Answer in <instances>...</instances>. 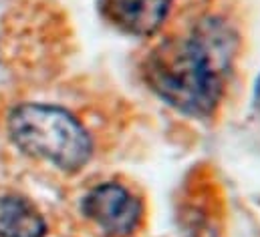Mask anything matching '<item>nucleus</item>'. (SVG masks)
<instances>
[{
  "label": "nucleus",
  "mask_w": 260,
  "mask_h": 237,
  "mask_svg": "<svg viewBox=\"0 0 260 237\" xmlns=\"http://www.w3.org/2000/svg\"><path fill=\"white\" fill-rule=\"evenodd\" d=\"M238 53V32L220 14L200 16L178 41L159 45L143 78L159 101L190 118H210L220 107Z\"/></svg>",
  "instance_id": "nucleus-1"
},
{
  "label": "nucleus",
  "mask_w": 260,
  "mask_h": 237,
  "mask_svg": "<svg viewBox=\"0 0 260 237\" xmlns=\"http://www.w3.org/2000/svg\"><path fill=\"white\" fill-rule=\"evenodd\" d=\"M8 135L24 155L43 159L65 173L81 171L93 157L85 125L59 105L22 103L8 115Z\"/></svg>",
  "instance_id": "nucleus-2"
},
{
  "label": "nucleus",
  "mask_w": 260,
  "mask_h": 237,
  "mask_svg": "<svg viewBox=\"0 0 260 237\" xmlns=\"http://www.w3.org/2000/svg\"><path fill=\"white\" fill-rule=\"evenodd\" d=\"M83 215L107 237H129L143 219V203L125 185L105 181L81 199Z\"/></svg>",
  "instance_id": "nucleus-3"
},
{
  "label": "nucleus",
  "mask_w": 260,
  "mask_h": 237,
  "mask_svg": "<svg viewBox=\"0 0 260 237\" xmlns=\"http://www.w3.org/2000/svg\"><path fill=\"white\" fill-rule=\"evenodd\" d=\"M97 4L101 16L119 32L147 38L164 26L174 0H97Z\"/></svg>",
  "instance_id": "nucleus-4"
},
{
  "label": "nucleus",
  "mask_w": 260,
  "mask_h": 237,
  "mask_svg": "<svg viewBox=\"0 0 260 237\" xmlns=\"http://www.w3.org/2000/svg\"><path fill=\"white\" fill-rule=\"evenodd\" d=\"M43 213L22 195L0 193V237H47Z\"/></svg>",
  "instance_id": "nucleus-5"
},
{
  "label": "nucleus",
  "mask_w": 260,
  "mask_h": 237,
  "mask_svg": "<svg viewBox=\"0 0 260 237\" xmlns=\"http://www.w3.org/2000/svg\"><path fill=\"white\" fill-rule=\"evenodd\" d=\"M252 101H254V107L260 111V74L254 83V91H252Z\"/></svg>",
  "instance_id": "nucleus-6"
}]
</instances>
